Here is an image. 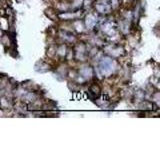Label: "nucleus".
<instances>
[{
    "label": "nucleus",
    "mask_w": 160,
    "mask_h": 150,
    "mask_svg": "<svg viewBox=\"0 0 160 150\" xmlns=\"http://www.w3.org/2000/svg\"><path fill=\"white\" fill-rule=\"evenodd\" d=\"M100 66H105V68L103 67V68H100L102 70V72L104 73H111L112 71H113V68H114V66H113V63H112V61H111V59H109V58H105V59H103L102 60V62H101V64H100Z\"/></svg>",
    "instance_id": "obj_1"
}]
</instances>
